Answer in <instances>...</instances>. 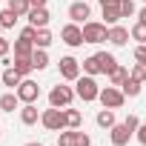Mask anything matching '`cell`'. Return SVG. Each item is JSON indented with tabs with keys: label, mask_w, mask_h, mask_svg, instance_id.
<instances>
[{
	"label": "cell",
	"mask_w": 146,
	"mask_h": 146,
	"mask_svg": "<svg viewBox=\"0 0 146 146\" xmlns=\"http://www.w3.org/2000/svg\"><path fill=\"white\" fill-rule=\"evenodd\" d=\"M12 66H15V69L20 72L23 78L35 72V60H32V57H15V60H12Z\"/></svg>",
	"instance_id": "ffe728a7"
},
{
	"label": "cell",
	"mask_w": 146,
	"mask_h": 146,
	"mask_svg": "<svg viewBox=\"0 0 146 146\" xmlns=\"http://www.w3.org/2000/svg\"><path fill=\"white\" fill-rule=\"evenodd\" d=\"M60 37H63L66 46L78 49V46H83V26H78V23H66V26L60 29Z\"/></svg>",
	"instance_id": "52a82bcc"
},
{
	"label": "cell",
	"mask_w": 146,
	"mask_h": 146,
	"mask_svg": "<svg viewBox=\"0 0 146 146\" xmlns=\"http://www.w3.org/2000/svg\"><path fill=\"white\" fill-rule=\"evenodd\" d=\"M17 103H20L17 92H6L3 98H0V109H3V112H15V109H17Z\"/></svg>",
	"instance_id": "603a6c76"
},
{
	"label": "cell",
	"mask_w": 146,
	"mask_h": 146,
	"mask_svg": "<svg viewBox=\"0 0 146 146\" xmlns=\"http://www.w3.org/2000/svg\"><path fill=\"white\" fill-rule=\"evenodd\" d=\"M0 135H3V132H0Z\"/></svg>",
	"instance_id": "ee69618b"
},
{
	"label": "cell",
	"mask_w": 146,
	"mask_h": 146,
	"mask_svg": "<svg viewBox=\"0 0 146 146\" xmlns=\"http://www.w3.org/2000/svg\"><path fill=\"white\" fill-rule=\"evenodd\" d=\"M98 60H100V72H103V75H112V72L120 66L112 52H98Z\"/></svg>",
	"instance_id": "9a60e30c"
},
{
	"label": "cell",
	"mask_w": 146,
	"mask_h": 146,
	"mask_svg": "<svg viewBox=\"0 0 146 146\" xmlns=\"http://www.w3.org/2000/svg\"><path fill=\"white\" fill-rule=\"evenodd\" d=\"M32 60H35V69H46V66H49V52H46V49H35Z\"/></svg>",
	"instance_id": "f1b7e54d"
},
{
	"label": "cell",
	"mask_w": 146,
	"mask_h": 146,
	"mask_svg": "<svg viewBox=\"0 0 146 146\" xmlns=\"http://www.w3.org/2000/svg\"><path fill=\"white\" fill-rule=\"evenodd\" d=\"M137 20H143V23H146V6H143V9L137 12Z\"/></svg>",
	"instance_id": "ab89813d"
},
{
	"label": "cell",
	"mask_w": 146,
	"mask_h": 146,
	"mask_svg": "<svg viewBox=\"0 0 146 146\" xmlns=\"http://www.w3.org/2000/svg\"><path fill=\"white\" fill-rule=\"evenodd\" d=\"M129 75H132V78H137V80L143 83V80H146V63H135V69L129 72Z\"/></svg>",
	"instance_id": "1f68e13d"
},
{
	"label": "cell",
	"mask_w": 146,
	"mask_h": 146,
	"mask_svg": "<svg viewBox=\"0 0 146 146\" xmlns=\"http://www.w3.org/2000/svg\"><path fill=\"white\" fill-rule=\"evenodd\" d=\"M135 135H137V140H140V143H143V146H146V123H140V126H137V132H135Z\"/></svg>",
	"instance_id": "8d00e7d4"
},
{
	"label": "cell",
	"mask_w": 146,
	"mask_h": 146,
	"mask_svg": "<svg viewBox=\"0 0 146 146\" xmlns=\"http://www.w3.org/2000/svg\"><path fill=\"white\" fill-rule=\"evenodd\" d=\"M120 17H123V15H120V3H117V6H103V23H106V26H117Z\"/></svg>",
	"instance_id": "ac0fdd59"
},
{
	"label": "cell",
	"mask_w": 146,
	"mask_h": 146,
	"mask_svg": "<svg viewBox=\"0 0 146 146\" xmlns=\"http://www.w3.org/2000/svg\"><path fill=\"white\" fill-rule=\"evenodd\" d=\"M129 32H132V40H140V43H146V23H143V20H137V23H135Z\"/></svg>",
	"instance_id": "f546056e"
},
{
	"label": "cell",
	"mask_w": 146,
	"mask_h": 146,
	"mask_svg": "<svg viewBox=\"0 0 146 146\" xmlns=\"http://www.w3.org/2000/svg\"><path fill=\"white\" fill-rule=\"evenodd\" d=\"M37 120H40L37 106H35V103H23V109H20V123H23V126H35Z\"/></svg>",
	"instance_id": "5bb4252c"
},
{
	"label": "cell",
	"mask_w": 146,
	"mask_h": 146,
	"mask_svg": "<svg viewBox=\"0 0 146 146\" xmlns=\"http://www.w3.org/2000/svg\"><path fill=\"white\" fill-rule=\"evenodd\" d=\"M123 123H126V126H129L132 132H137V126H140V120H137V115H129V117H126Z\"/></svg>",
	"instance_id": "e575fe53"
},
{
	"label": "cell",
	"mask_w": 146,
	"mask_h": 146,
	"mask_svg": "<svg viewBox=\"0 0 146 146\" xmlns=\"http://www.w3.org/2000/svg\"><path fill=\"white\" fill-rule=\"evenodd\" d=\"M106 109H120L123 103H126V95H123V89L120 86H106V89H100V98H98Z\"/></svg>",
	"instance_id": "8992f818"
},
{
	"label": "cell",
	"mask_w": 146,
	"mask_h": 146,
	"mask_svg": "<svg viewBox=\"0 0 146 146\" xmlns=\"http://www.w3.org/2000/svg\"><path fill=\"white\" fill-rule=\"evenodd\" d=\"M57 146H92V137L80 129H63L57 135Z\"/></svg>",
	"instance_id": "277c9868"
},
{
	"label": "cell",
	"mask_w": 146,
	"mask_h": 146,
	"mask_svg": "<svg viewBox=\"0 0 146 146\" xmlns=\"http://www.w3.org/2000/svg\"><path fill=\"white\" fill-rule=\"evenodd\" d=\"M75 92H78V98H83L86 103H92V100L100 98V86H98V80H95L92 75L78 78V80H75Z\"/></svg>",
	"instance_id": "6da1fadb"
},
{
	"label": "cell",
	"mask_w": 146,
	"mask_h": 146,
	"mask_svg": "<svg viewBox=\"0 0 146 146\" xmlns=\"http://www.w3.org/2000/svg\"><path fill=\"white\" fill-rule=\"evenodd\" d=\"M35 46H37V49H49V46H52V32H49V29H37Z\"/></svg>",
	"instance_id": "83f0119b"
},
{
	"label": "cell",
	"mask_w": 146,
	"mask_h": 146,
	"mask_svg": "<svg viewBox=\"0 0 146 146\" xmlns=\"http://www.w3.org/2000/svg\"><path fill=\"white\" fill-rule=\"evenodd\" d=\"M26 146H43V143H40V140H32V143H26Z\"/></svg>",
	"instance_id": "60d3db41"
},
{
	"label": "cell",
	"mask_w": 146,
	"mask_h": 146,
	"mask_svg": "<svg viewBox=\"0 0 146 146\" xmlns=\"http://www.w3.org/2000/svg\"><path fill=\"white\" fill-rule=\"evenodd\" d=\"M9 9H12L15 15H20V17H23V15H29V12H32V3H29V0H9Z\"/></svg>",
	"instance_id": "d4e9b609"
},
{
	"label": "cell",
	"mask_w": 146,
	"mask_h": 146,
	"mask_svg": "<svg viewBox=\"0 0 146 146\" xmlns=\"http://www.w3.org/2000/svg\"><path fill=\"white\" fill-rule=\"evenodd\" d=\"M120 15H123V17L137 15V9H135V3H132V0H120Z\"/></svg>",
	"instance_id": "4dcf8cb0"
},
{
	"label": "cell",
	"mask_w": 146,
	"mask_h": 146,
	"mask_svg": "<svg viewBox=\"0 0 146 146\" xmlns=\"http://www.w3.org/2000/svg\"><path fill=\"white\" fill-rule=\"evenodd\" d=\"M98 3H100V9H103V6H117L120 0H98Z\"/></svg>",
	"instance_id": "74e56055"
},
{
	"label": "cell",
	"mask_w": 146,
	"mask_h": 146,
	"mask_svg": "<svg viewBox=\"0 0 146 146\" xmlns=\"http://www.w3.org/2000/svg\"><path fill=\"white\" fill-rule=\"evenodd\" d=\"M9 52H12V43H9L6 37H0V57H6Z\"/></svg>",
	"instance_id": "d590c367"
},
{
	"label": "cell",
	"mask_w": 146,
	"mask_h": 146,
	"mask_svg": "<svg viewBox=\"0 0 146 146\" xmlns=\"http://www.w3.org/2000/svg\"><path fill=\"white\" fill-rule=\"evenodd\" d=\"M69 17H72V23H86L92 17V6L86 0H75V3L69 6Z\"/></svg>",
	"instance_id": "30bf717a"
},
{
	"label": "cell",
	"mask_w": 146,
	"mask_h": 146,
	"mask_svg": "<svg viewBox=\"0 0 146 146\" xmlns=\"http://www.w3.org/2000/svg\"><path fill=\"white\" fill-rule=\"evenodd\" d=\"M26 17H29V23H32L35 29H46V26H49V20H52V15H49V9H46V6H37V9H32Z\"/></svg>",
	"instance_id": "7c38bea8"
},
{
	"label": "cell",
	"mask_w": 146,
	"mask_h": 146,
	"mask_svg": "<svg viewBox=\"0 0 146 146\" xmlns=\"http://www.w3.org/2000/svg\"><path fill=\"white\" fill-rule=\"evenodd\" d=\"M129 37H132V32L126 29V26H109V43L112 46H126L129 43Z\"/></svg>",
	"instance_id": "4fadbf2b"
},
{
	"label": "cell",
	"mask_w": 146,
	"mask_h": 146,
	"mask_svg": "<svg viewBox=\"0 0 146 146\" xmlns=\"http://www.w3.org/2000/svg\"><path fill=\"white\" fill-rule=\"evenodd\" d=\"M57 69H60V78L63 80H78L80 78V60H75V57H60V63H57Z\"/></svg>",
	"instance_id": "9c48e42d"
},
{
	"label": "cell",
	"mask_w": 146,
	"mask_h": 146,
	"mask_svg": "<svg viewBox=\"0 0 146 146\" xmlns=\"http://www.w3.org/2000/svg\"><path fill=\"white\" fill-rule=\"evenodd\" d=\"M75 89L72 86H54L52 92H49V106H57V109H66V106H72V100H75Z\"/></svg>",
	"instance_id": "5b68a950"
},
{
	"label": "cell",
	"mask_w": 146,
	"mask_h": 146,
	"mask_svg": "<svg viewBox=\"0 0 146 146\" xmlns=\"http://www.w3.org/2000/svg\"><path fill=\"white\" fill-rule=\"evenodd\" d=\"M15 92H17L20 103H35V100L40 98V86H37L35 80H29V78H23V80H20V86H17Z\"/></svg>",
	"instance_id": "ba28073f"
},
{
	"label": "cell",
	"mask_w": 146,
	"mask_h": 146,
	"mask_svg": "<svg viewBox=\"0 0 146 146\" xmlns=\"http://www.w3.org/2000/svg\"><path fill=\"white\" fill-rule=\"evenodd\" d=\"M0 32H3V26H0Z\"/></svg>",
	"instance_id": "b9f144b4"
},
{
	"label": "cell",
	"mask_w": 146,
	"mask_h": 146,
	"mask_svg": "<svg viewBox=\"0 0 146 146\" xmlns=\"http://www.w3.org/2000/svg\"><path fill=\"white\" fill-rule=\"evenodd\" d=\"M17 17L20 15H15L9 6L3 9V12H0V26H3V29H15V23H17Z\"/></svg>",
	"instance_id": "cb8c5ba5"
},
{
	"label": "cell",
	"mask_w": 146,
	"mask_h": 146,
	"mask_svg": "<svg viewBox=\"0 0 146 146\" xmlns=\"http://www.w3.org/2000/svg\"><path fill=\"white\" fill-rule=\"evenodd\" d=\"M40 123H43L49 132H63V129H66V115H63V109L49 106L46 112H40Z\"/></svg>",
	"instance_id": "3957f363"
},
{
	"label": "cell",
	"mask_w": 146,
	"mask_h": 146,
	"mask_svg": "<svg viewBox=\"0 0 146 146\" xmlns=\"http://www.w3.org/2000/svg\"><path fill=\"white\" fill-rule=\"evenodd\" d=\"M132 129L126 126V123H115L112 129H109V137H112V146H126L129 140H132Z\"/></svg>",
	"instance_id": "8fae6325"
},
{
	"label": "cell",
	"mask_w": 146,
	"mask_h": 146,
	"mask_svg": "<svg viewBox=\"0 0 146 146\" xmlns=\"http://www.w3.org/2000/svg\"><path fill=\"white\" fill-rule=\"evenodd\" d=\"M32 3V9H37V6H46V0H29Z\"/></svg>",
	"instance_id": "f35d334b"
},
{
	"label": "cell",
	"mask_w": 146,
	"mask_h": 146,
	"mask_svg": "<svg viewBox=\"0 0 146 146\" xmlns=\"http://www.w3.org/2000/svg\"><path fill=\"white\" fill-rule=\"evenodd\" d=\"M143 3H146V0H143Z\"/></svg>",
	"instance_id": "7bdbcfd3"
},
{
	"label": "cell",
	"mask_w": 146,
	"mask_h": 146,
	"mask_svg": "<svg viewBox=\"0 0 146 146\" xmlns=\"http://www.w3.org/2000/svg\"><path fill=\"white\" fill-rule=\"evenodd\" d=\"M120 89H123V95H126V98H137L143 86H140V80H137V78H132V75H129V78H126V83H123Z\"/></svg>",
	"instance_id": "44dd1931"
},
{
	"label": "cell",
	"mask_w": 146,
	"mask_h": 146,
	"mask_svg": "<svg viewBox=\"0 0 146 146\" xmlns=\"http://www.w3.org/2000/svg\"><path fill=\"white\" fill-rule=\"evenodd\" d=\"M20 37H23V40H32V43H35V40H37V29H35V26L29 23V26H26V29L20 32Z\"/></svg>",
	"instance_id": "d6a6232c"
},
{
	"label": "cell",
	"mask_w": 146,
	"mask_h": 146,
	"mask_svg": "<svg viewBox=\"0 0 146 146\" xmlns=\"http://www.w3.org/2000/svg\"><path fill=\"white\" fill-rule=\"evenodd\" d=\"M109 40V26L98 23V20H86L83 23V43H103Z\"/></svg>",
	"instance_id": "7a4b0ae2"
},
{
	"label": "cell",
	"mask_w": 146,
	"mask_h": 146,
	"mask_svg": "<svg viewBox=\"0 0 146 146\" xmlns=\"http://www.w3.org/2000/svg\"><path fill=\"white\" fill-rule=\"evenodd\" d=\"M63 115H66V129H80V123H83V115H80L78 109L66 106V109H63Z\"/></svg>",
	"instance_id": "d6986e66"
},
{
	"label": "cell",
	"mask_w": 146,
	"mask_h": 146,
	"mask_svg": "<svg viewBox=\"0 0 146 146\" xmlns=\"http://www.w3.org/2000/svg\"><path fill=\"white\" fill-rule=\"evenodd\" d=\"M0 80H3V86H9V89H17L20 80H23V75H20L15 66H6V72H3V78H0Z\"/></svg>",
	"instance_id": "2e32d148"
},
{
	"label": "cell",
	"mask_w": 146,
	"mask_h": 146,
	"mask_svg": "<svg viewBox=\"0 0 146 146\" xmlns=\"http://www.w3.org/2000/svg\"><path fill=\"white\" fill-rule=\"evenodd\" d=\"M35 49H37V46H35L32 40H23V37L15 40V57H32Z\"/></svg>",
	"instance_id": "e0dca14e"
},
{
	"label": "cell",
	"mask_w": 146,
	"mask_h": 146,
	"mask_svg": "<svg viewBox=\"0 0 146 146\" xmlns=\"http://www.w3.org/2000/svg\"><path fill=\"white\" fill-rule=\"evenodd\" d=\"M135 63H146V43L135 46Z\"/></svg>",
	"instance_id": "836d02e7"
},
{
	"label": "cell",
	"mask_w": 146,
	"mask_h": 146,
	"mask_svg": "<svg viewBox=\"0 0 146 146\" xmlns=\"http://www.w3.org/2000/svg\"><path fill=\"white\" fill-rule=\"evenodd\" d=\"M98 126H100V129H112V126H115V109H106V106H103V109L98 112Z\"/></svg>",
	"instance_id": "7402d4cb"
},
{
	"label": "cell",
	"mask_w": 146,
	"mask_h": 146,
	"mask_svg": "<svg viewBox=\"0 0 146 146\" xmlns=\"http://www.w3.org/2000/svg\"><path fill=\"white\" fill-rule=\"evenodd\" d=\"M126 78H129V72H126L123 66H117L112 75H109V83H112V86H123V83H126Z\"/></svg>",
	"instance_id": "4316f807"
},
{
	"label": "cell",
	"mask_w": 146,
	"mask_h": 146,
	"mask_svg": "<svg viewBox=\"0 0 146 146\" xmlns=\"http://www.w3.org/2000/svg\"><path fill=\"white\" fill-rule=\"evenodd\" d=\"M83 72H86V75H100V60H98V54H92V57H86L83 60Z\"/></svg>",
	"instance_id": "484cf974"
}]
</instances>
